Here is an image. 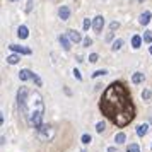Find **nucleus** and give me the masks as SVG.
Wrapping results in <instances>:
<instances>
[{
  "label": "nucleus",
  "mask_w": 152,
  "mask_h": 152,
  "mask_svg": "<svg viewBox=\"0 0 152 152\" xmlns=\"http://www.w3.org/2000/svg\"><path fill=\"white\" fill-rule=\"evenodd\" d=\"M126 152H140V147H138V144H130L126 147Z\"/></svg>",
  "instance_id": "nucleus-18"
},
{
  "label": "nucleus",
  "mask_w": 152,
  "mask_h": 152,
  "mask_svg": "<svg viewBox=\"0 0 152 152\" xmlns=\"http://www.w3.org/2000/svg\"><path fill=\"white\" fill-rule=\"evenodd\" d=\"M147 132H149V125L147 123H142V125H138L137 126V135L138 137H144Z\"/></svg>",
  "instance_id": "nucleus-10"
},
{
  "label": "nucleus",
  "mask_w": 152,
  "mask_h": 152,
  "mask_svg": "<svg viewBox=\"0 0 152 152\" xmlns=\"http://www.w3.org/2000/svg\"><path fill=\"white\" fill-rule=\"evenodd\" d=\"M31 79L34 80V84L38 86V87H41V86H43V80L39 79V77H38V74H34V72H33V75H31Z\"/></svg>",
  "instance_id": "nucleus-19"
},
{
  "label": "nucleus",
  "mask_w": 152,
  "mask_h": 152,
  "mask_svg": "<svg viewBox=\"0 0 152 152\" xmlns=\"http://www.w3.org/2000/svg\"><path fill=\"white\" fill-rule=\"evenodd\" d=\"M74 77H75V79H79V80H82V75H80V72H79L77 69H74Z\"/></svg>",
  "instance_id": "nucleus-30"
},
{
  "label": "nucleus",
  "mask_w": 152,
  "mask_h": 152,
  "mask_svg": "<svg viewBox=\"0 0 152 152\" xmlns=\"http://www.w3.org/2000/svg\"><path fill=\"white\" fill-rule=\"evenodd\" d=\"M151 55H152V46H151Z\"/></svg>",
  "instance_id": "nucleus-33"
},
{
  "label": "nucleus",
  "mask_w": 152,
  "mask_h": 152,
  "mask_svg": "<svg viewBox=\"0 0 152 152\" xmlns=\"http://www.w3.org/2000/svg\"><path fill=\"white\" fill-rule=\"evenodd\" d=\"M104 128H106V125H104V121H99V123L96 125V132L97 133H103Z\"/></svg>",
  "instance_id": "nucleus-20"
},
{
  "label": "nucleus",
  "mask_w": 152,
  "mask_h": 152,
  "mask_svg": "<svg viewBox=\"0 0 152 152\" xmlns=\"http://www.w3.org/2000/svg\"><path fill=\"white\" fill-rule=\"evenodd\" d=\"M84 31H87V29L91 28V26H92V22H91V19H84Z\"/></svg>",
  "instance_id": "nucleus-23"
},
{
  "label": "nucleus",
  "mask_w": 152,
  "mask_h": 152,
  "mask_svg": "<svg viewBox=\"0 0 152 152\" xmlns=\"http://www.w3.org/2000/svg\"><path fill=\"white\" fill-rule=\"evenodd\" d=\"M36 132H38V137L41 138V140H45V142L51 140V138H53V135H55V132H53V128H51L50 125H41V126H39Z\"/></svg>",
  "instance_id": "nucleus-3"
},
{
  "label": "nucleus",
  "mask_w": 152,
  "mask_h": 152,
  "mask_svg": "<svg viewBox=\"0 0 152 152\" xmlns=\"http://www.w3.org/2000/svg\"><path fill=\"white\" fill-rule=\"evenodd\" d=\"M151 96H152V92L149 89H145L144 92H142V97H144V99H151Z\"/></svg>",
  "instance_id": "nucleus-24"
},
{
  "label": "nucleus",
  "mask_w": 152,
  "mask_h": 152,
  "mask_svg": "<svg viewBox=\"0 0 152 152\" xmlns=\"http://www.w3.org/2000/svg\"><path fill=\"white\" fill-rule=\"evenodd\" d=\"M110 28H111V31H115V29H118V28H120V22L113 21V22H111V24H110Z\"/></svg>",
  "instance_id": "nucleus-27"
},
{
  "label": "nucleus",
  "mask_w": 152,
  "mask_h": 152,
  "mask_svg": "<svg viewBox=\"0 0 152 152\" xmlns=\"http://www.w3.org/2000/svg\"><path fill=\"white\" fill-rule=\"evenodd\" d=\"M103 26H104V17L103 15H96L94 17V21H92V28L96 33H101L103 31Z\"/></svg>",
  "instance_id": "nucleus-5"
},
{
  "label": "nucleus",
  "mask_w": 152,
  "mask_h": 152,
  "mask_svg": "<svg viewBox=\"0 0 152 152\" xmlns=\"http://www.w3.org/2000/svg\"><path fill=\"white\" fill-rule=\"evenodd\" d=\"M80 140H82V144H84V145H87V144L91 142V140H92V138H91V135H87V133H84Z\"/></svg>",
  "instance_id": "nucleus-22"
},
{
  "label": "nucleus",
  "mask_w": 152,
  "mask_h": 152,
  "mask_svg": "<svg viewBox=\"0 0 152 152\" xmlns=\"http://www.w3.org/2000/svg\"><path fill=\"white\" fill-rule=\"evenodd\" d=\"M67 36H69V38H70L74 43H79L80 39H82V38H80V34L77 33L75 29H69V31H67Z\"/></svg>",
  "instance_id": "nucleus-7"
},
{
  "label": "nucleus",
  "mask_w": 152,
  "mask_h": 152,
  "mask_svg": "<svg viewBox=\"0 0 152 152\" xmlns=\"http://www.w3.org/2000/svg\"><path fill=\"white\" fill-rule=\"evenodd\" d=\"M31 10H33V0H28V5H26V12H31Z\"/></svg>",
  "instance_id": "nucleus-28"
},
{
  "label": "nucleus",
  "mask_w": 152,
  "mask_h": 152,
  "mask_svg": "<svg viewBox=\"0 0 152 152\" xmlns=\"http://www.w3.org/2000/svg\"><path fill=\"white\" fill-rule=\"evenodd\" d=\"M144 41H145V43H152V31H145Z\"/></svg>",
  "instance_id": "nucleus-21"
},
{
  "label": "nucleus",
  "mask_w": 152,
  "mask_h": 152,
  "mask_svg": "<svg viewBox=\"0 0 152 152\" xmlns=\"http://www.w3.org/2000/svg\"><path fill=\"white\" fill-rule=\"evenodd\" d=\"M58 15H60V19H62V21H69L70 9L67 7V5H62V7H60V10H58Z\"/></svg>",
  "instance_id": "nucleus-6"
},
{
  "label": "nucleus",
  "mask_w": 152,
  "mask_h": 152,
  "mask_svg": "<svg viewBox=\"0 0 152 152\" xmlns=\"http://www.w3.org/2000/svg\"><path fill=\"white\" fill-rule=\"evenodd\" d=\"M104 74H108L106 70H96L94 74H92V77H101V75H104Z\"/></svg>",
  "instance_id": "nucleus-26"
},
{
  "label": "nucleus",
  "mask_w": 152,
  "mask_h": 152,
  "mask_svg": "<svg viewBox=\"0 0 152 152\" xmlns=\"http://www.w3.org/2000/svg\"><path fill=\"white\" fill-rule=\"evenodd\" d=\"M99 110L118 128H125L135 118V106L130 92L121 82H113L106 87L99 101Z\"/></svg>",
  "instance_id": "nucleus-1"
},
{
  "label": "nucleus",
  "mask_w": 152,
  "mask_h": 152,
  "mask_svg": "<svg viewBox=\"0 0 152 152\" xmlns=\"http://www.w3.org/2000/svg\"><path fill=\"white\" fill-rule=\"evenodd\" d=\"M140 2H144V0H140Z\"/></svg>",
  "instance_id": "nucleus-36"
},
{
  "label": "nucleus",
  "mask_w": 152,
  "mask_h": 152,
  "mask_svg": "<svg viewBox=\"0 0 152 152\" xmlns=\"http://www.w3.org/2000/svg\"><path fill=\"white\" fill-rule=\"evenodd\" d=\"M140 45H142V38H140L138 34H135L133 38H132V46L137 50V48H140Z\"/></svg>",
  "instance_id": "nucleus-13"
},
{
  "label": "nucleus",
  "mask_w": 152,
  "mask_h": 152,
  "mask_svg": "<svg viewBox=\"0 0 152 152\" xmlns=\"http://www.w3.org/2000/svg\"><path fill=\"white\" fill-rule=\"evenodd\" d=\"M17 36H19L21 39H26V38L29 36V31H28V28H26V26H21V28L17 29Z\"/></svg>",
  "instance_id": "nucleus-12"
},
{
  "label": "nucleus",
  "mask_w": 152,
  "mask_h": 152,
  "mask_svg": "<svg viewBox=\"0 0 152 152\" xmlns=\"http://www.w3.org/2000/svg\"><path fill=\"white\" fill-rule=\"evenodd\" d=\"M80 152H86V151H80Z\"/></svg>",
  "instance_id": "nucleus-35"
},
{
  "label": "nucleus",
  "mask_w": 152,
  "mask_h": 152,
  "mask_svg": "<svg viewBox=\"0 0 152 152\" xmlns=\"http://www.w3.org/2000/svg\"><path fill=\"white\" fill-rule=\"evenodd\" d=\"M9 2H15V0H9Z\"/></svg>",
  "instance_id": "nucleus-34"
},
{
  "label": "nucleus",
  "mask_w": 152,
  "mask_h": 152,
  "mask_svg": "<svg viewBox=\"0 0 152 152\" xmlns=\"http://www.w3.org/2000/svg\"><path fill=\"white\" fill-rule=\"evenodd\" d=\"M91 45H92V39H91L89 36H87V38H84V46H91Z\"/></svg>",
  "instance_id": "nucleus-29"
},
{
  "label": "nucleus",
  "mask_w": 152,
  "mask_h": 152,
  "mask_svg": "<svg viewBox=\"0 0 152 152\" xmlns=\"http://www.w3.org/2000/svg\"><path fill=\"white\" fill-rule=\"evenodd\" d=\"M113 38H115V34H113V33H110V34L106 36V39H108V41H111V39H113Z\"/></svg>",
  "instance_id": "nucleus-31"
},
{
  "label": "nucleus",
  "mask_w": 152,
  "mask_h": 152,
  "mask_svg": "<svg viewBox=\"0 0 152 152\" xmlns=\"http://www.w3.org/2000/svg\"><path fill=\"white\" fill-rule=\"evenodd\" d=\"M138 21H140V24H142V26L149 24V22H151V12H149V10H145L144 14H140V19H138Z\"/></svg>",
  "instance_id": "nucleus-9"
},
{
  "label": "nucleus",
  "mask_w": 152,
  "mask_h": 152,
  "mask_svg": "<svg viewBox=\"0 0 152 152\" xmlns=\"http://www.w3.org/2000/svg\"><path fill=\"white\" fill-rule=\"evenodd\" d=\"M9 48L14 51L15 55L19 53V55H31L33 51H31V48H28V46H19V45H9Z\"/></svg>",
  "instance_id": "nucleus-4"
},
{
  "label": "nucleus",
  "mask_w": 152,
  "mask_h": 152,
  "mask_svg": "<svg viewBox=\"0 0 152 152\" xmlns=\"http://www.w3.org/2000/svg\"><path fill=\"white\" fill-rule=\"evenodd\" d=\"M97 58H99V56H97L96 53H91V55H89V62H91V63H96Z\"/></svg>",
  "instance_id": "nucleus-25"
},
{
  "label": "nucleus",
  "mask_w": 152,
  "mask_h": 152,
  "mask_svg": "<svg viewBox=\"0 0 152 152\" xmlns=\"http://www.w3.org/2000/svg\"><path fill=\"white\" fill-rule=\"evenodd\" d=\"M17 106L21 110L24 120L28 121L29 126L39 128L43 125V115H45V103L38 91L22 86L17 91Z\"/></svg>",
  "instance_id": "nucleus-2"
},
{
  "label": "nucleus",
  "mask_w": 152,
  "mask_h": 152,
  "mask_svg": "<svg viewBox=\"0 0 152 152\" xmlns=\"http://www.w3.org/2000/svg\"><path fill=\"white\" fill-rule=\"evenodd\" d=\"M121 46H123V39H115L113 45H111V50H113V51H118Z\"/></svg>",
  "instance_id": "nucleus-15"
},
{
  "label": "nucleus",
  "mask_w": 152,
  "mask_h": 152,
  "mask_svg": "<svg viewBox=\"0 0 152 152\" xmlns=\"http://www.w3.org/2000/svg\"><path fill=\"white\" fill-rule=\"evenodd\" d=\"M142 80H144V74L135 72V74H133V77H132V82H133V84H140Z\"/></svg>",
  "instance_id": "nucleus-14"
},
{
  "label": "nucleus",
  "mask_w": 152,
  "mask_h": 152,
  "mask_svg": "<svg viewBox=\"0 0 152 152\" xmlns=\"http://www.w3.org/2000/svg\"><path fill=\"white\" fill-rule=\"evenodd\" d=\"M125 140H126V135H125L123 132H120V133L115 135V142H116V144H123Z\"/></svg>",
  "instance_id": "nucleus-16"
},
{
  "label": "nucleus",
  "mask_w": 152,
  "mask_h": 152,
  "mask_svg": "<svg viewBox=\"0 0 152 152\" xmlns=\"http://www.w3.org/2000/svg\"><path fill=\"white\" fill-rule=\"evenodd\" d=\"M31 75H33V72L28 69H22L21 72H19V79L21 80H28V79H31Z\"/></svg>",
  "instance_id": "nucleus-11"
},
{
  "label": "nucleus",
  "mask_w": 152,
  "mask_h": 152,
  "mask_svg": "<svg viewBox=\"0 0 152 152\" xmlns=\"http://www.w3.org/2000/svg\"><path fill=\"white\" fill-rule=\"evenodd\" d=\"M19 60H21V56H19V55H10V56H7V63H10V65H15Z\"/></svg>",
  "instance_id": "nucleus-17"
},
{
  "label": "nucleus",
  "mask_w": 152,
  "mask_h": 152,
  "mask_svg": "<svg viewBox=\"0 0 152 152\" xmlns=\"http://www.w3.org/2000/svg\"><path fill=\"white\" fill-rule=\"evenodd\" d=\"M115 151H116L115 147H110V149H108V152H115Z\"/></svg>",
  "instance_id": "nucleus-32"
},
{
  "label": "nucleus",
  "mask_w": 152,
  "mask_h": 152,
  "mask_svg": "<svg viewBox=\"0 0 152 152\" xmlns=\"http://www.w3.org/2000/svg\"><path fill=\"white\" fill-rule=\"evenodd\" d=\"M60 45L63 46V50H65V51H69V50L72 48V45H70L69 36H65V34H62V36H60Z\"/></svg>",
  "instance_id": "nucleus-8"
}]
</instances>
